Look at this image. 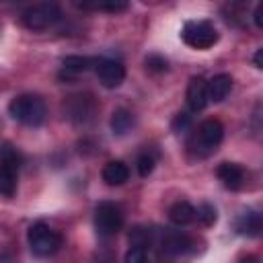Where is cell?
Listing matches in <instances>:
<instances>
[{
	"mask_svg": "<svg viewBox=\"0 0 263 263\" xmlns=\"http://www.w3.org/2000/svg\"><path fill=\"white\" fill-rule=\"evenodd\" d=\"M224 138V125L218 119H205L197 125L187 142V150L193 158H205L214 154Z\"/></svg>",
	"mask_w": 263,
	"mask_h": 263,
	"instance_id": "obj_1",
	"label": "cell"
},
{
	"mask_svg": "<svg viewBox=\"0 0 263 263\" xmlns=\"http://www.w3.org/2000/svg\"><path fill=\"white\" fill-rule=\"evenodd\" d=\"M8 111L12 115V119L29 125V127H37L45 121V115H47V109H45V103L41 97L37 95H18L10 101L8 105Z\"/></svg>",
	"mask_w": 263,
	"mask_h": 263,
	"instance_id": "obj_2",
	"label": "cell"
},
{
	"mask_svg": "<svg viewBox=\"0 0 263 263\" xmlns=\"http://www.w3.org/2000/svg\"><path fill=\"white\" fill-rule=\"evenodd\" d=\"M27 242L31 247V251L37 257H49L53 253L60 251L62 247V234L58 230H53L51 226H47L45 222H37L29 228L27 232Z\"/></svg>",
	"mask_w": 263,
	"mask_h": 263,
	"instance_id": "obj_3",
	"label": "cell"
},
{
	"mask_svg": "<svg viewBox=\"0 0 263 263\" xmlns=\"http://www.w3.org/2000/svg\"><path fill=\"white\" fill-rule=\"evenodd\" d=\"M95 228L103 238L115 236L123 228V210L115 201H101L95 208Z\"/></svg>",
	"mask_w": 263,
	"mask_h": 263,
	"instance_id": "obj_4",
	"label": "cell"
},
{
	"mask_svg": "<svg viewBox=\"0 0 263 263\" xmlns=\"http://www.w3.org/2000/svg\"><path fill=\"white\" fill-rule=\"evenodd\" d=\"M60 18H62V10H60V6L53 4V2L33 4V6H29V8L23 12V16H21L23 25H25L27 29H31V31L49 29V27H53Z\"/></svg>",
	"mask_w": 263,
	"mask_h": 263,
	"instance_id": "obj_5",
	"label": "cell"
},
{
	"mask_svg": "<svg viewBox=\"0 0 263 263\" xmlns=\"http://www.w3.org/2000/svg\"><path fill=\"white\" fill-rule=\"evenodd\" d=\"M181 39L193 49H210L218 43V31L210 21H187Z\"/></svg>",
	"mask_w": 263,
	"mask_h": 263,
	"instance_id": "obj_6",
	"label": "cell"
},
{
	"mask_svg": "<svg viewBox=\"0 0 263 263\" xmlns=\"http://www.w3.org/2000/svg\"><path fill=\"white\" fill-rule=\"evenodd\" d=\"M95 72H97L101 84L107 86V88H117L125 80V66L119 60H113V58L95 60Z\"/></svg>",
	"mask_w": 263,
	"mask_h": 263,
	"instance_id": "obj_7",
	"label": "cell"
},
{
	"mask_svg": "<svg viewBox=\"0 0 263 263\" xmlns=\"http://www.w3.org/2000/svg\"><path fill=\"white\" fill-rule=\"evenodd\" d=\"M95 109H97V103L90 95H74L68 99L66 103V111H68V117L76 123H86L92 119L95 115Z\"/></svg>",
	"mask_w": 263,
	"mask_h": 263,
	"instance_id": "obj_8",
	"label": "cell"
},
{
	"mask_svg": "<svg viewBox=\"0 0 263 263\" xmlns=\"http://www.w3.org/2000/svg\"><path fill=\"white\" fill-rule=\"evenodd\" d=\"M160 251L166 255H183L193 249V240L181 230H164L160 234Z\"/></svg>",
	"mask_w": 263,
	"mask_h": 263,
	"instance_id": "obj_9",
	"label": "cell"
},
{
	"mask_svg": "<svg viewBox=\"0 0 263 263\" xmlns=\"http://www.w3.org/2000/svg\"><path fill=\"white\" fill-rule=\"evenodd\" d=\"M216 175H218V179L222 181V185H224L226 189H232V191H238V189L245 185V179H247L245 168H242L240 164H236V162H222V164L218 166Z\"/></svg>",
	"mask_w": 263,
	"mask_h": 263,
	"instance_id": "obj_10",
	"label": "cell"
},
{
	"mask_svg": "<svg viewBox=\"0 0 263 263\" xmlns=\"http://www.w3.org/2000/svg\"><path fill=\"white\" fill-rule=\"evenodd\" d=\"M210 103L208 99V82L201 76H193L187 84V105L191 111H201Z\"/></svg>",
	"mask_w": 263,
	"mask_h": 263,
	"instance_id": "obj_11",
	"label": "cell"
},
{
	"mask_svg": "<svg viewBox=\"0 0 263 263\" xmlns=\"http://www.w3.org/2000/svg\"><path fill=\"white\" fill-rule=\"evenodd\" d=\"M92 64H95V60H90V58H84V55H68V58L62 60V72H60V76L66 78V80H72L78 74L86 72Z\"/></svg>",
	"mask_w": 263,
	"mask_h": 263,
	"instance_id": "obj_12",
	"label": "cell"
},
{
	"mask_svg": "<svg viewBox=\"0 0 263 263\" xmlns=\"http://www.w3.org/2000/svg\"><path fill=\"white\" fill-rule=\"evenodd\" d=\"M103 181L111 187H117V185H123L127 179H129V168L125 162L121 160H111L103 166Z\"/></svg>",
	"mask_w": 263,
	"mask_h": 263,
	"instance_id": "obj_13",
	"label": "cell"
},
{
	"mask_svg": "<svg viewBox=\"0 0 263 263\" xmlns=\"http://www.w3.org/2000/svg\"><path fill=\"white\" fill-rule=\"evenodd\" d=\"M236 232L238 234H245V236H259L261 234V228H263V222H261V214L249 210V212H242L238 218H236Z\"/></svg>",
	"mask_w": 263,
	"mask_h": 263,
	"instance_id": "obj_14",
	"label": "cell"
},
{
	"mask_svg": "<svg viewBox=\"0 0 263 263\" xmlns=\"http://www.w3.org/2000/svg\"><path fill=\"white\" fill-rule=\"evenodd\" d=\"M232 88V78L230 74H216L210 82H208V99L214 103H220L228 97Z\"/></svg>",
	"mask_w": 263,
	"mask_h": 263,
	"instance_id": "obj_15",
	"label": "cell"
},
{
	"mask_svg": "<svg viewBox=\"0 0 263 263\" xmlns=\"http://www.w3.org/2000/svg\"><path fill=\"white\" fill-rule=\"evenodd\" d=\"M168 220L175 226H187L195 220V208L189 201H177L168 210Z\"/></svg>",
	"mask_w": 263,
	"mask_h": 263,
	"instance_id": "obj_16",
	"label": "cell"
},
{
	"mask_svg": "<svg viewBox=\"0 0 263 263\" xmlns=\"http://www.w3.org/2000/svg\"><path fill=\"white\" fill-rule=\"evenodd\" d=\"M111 132L115 136H125L132 127H134V115L127 111V109H115L113 115H111Z\"/></svg>",
	"mask_w": 263,
	"mask_h": 263,
	"instance_id": "obj_17",
	"label": "cell"
},
{
	"mask_svg": "<svg viewBox=\"0 0 263 263\" xmlns=\"http://www.w3.org/2000/svg\"><path fill=\"white\" fill-rule=\"evenodd\" d=\"M18 171L12 166H0V193L4 197H12L16 193V185H18Z\"/></svg>",
	"mask_w": 263,
	"mask_h": 263,
	"instance_id": "obj_18",
	"label": "cell"
},
{
	"mask_svg": "<svg viewBox=\"0 0 263 263\" xmlns=\"http://www.w3.org/2000/svg\"><path fill=\"white\" fill-rule=\"evenodd\" d=\"M84 10H107V12H123L127 8V2L123 0H107V2H82L78 4Z\"/></svg>",
	"mask_w": 263,
	"mask_h": 263,
	"instance_id": "obj_19",
	"label": "cell"
},
{
	"mask_svg": "<svg viewBox=\"0 0 263 263\" xmlns=\"http://www.w3.org/2000/svg\"><path fill=\"white\" fill-rule=\"evenodd\" d=\"M0 162L4 164V166H12V168H16L18 171V166L23 164V156H21V152L12 146V144H2L0 146Z\"/></svg>",
	"mask_w": 263,
	"mask_h": 263,
	"instance_id": "obj_20",
	"label": "cell"
},
{
	"mask_svg": "<svg viewBox=\"0 0 263 263\" xmlns=\"http://www.w3.org/2000/svg\"><path fill=\"white\" fill-rule=\"evenodd\" d=\"M138 173L142 175V177H148L152 171H154V166H156V154L154 152H142L140 156H138Z\"/></svg>",
	"mask_w": 263,
	"mask_h": 263,
	"instance_id": "obj_21",
	"label": "cell"
},
{
	"mask_svg": "<svg viewBox=\"0 0 263 263\" xmlns=\"http://www.w3.org/2000/svg\"><path fill=\"white\" fill-rule=\"evenodd\" d=\"M150 240H152V230H148V228H142V226H136L132 232H129V242H132V247H148L150 245Z\"/></svg>",
	"mask_w": 263,
	"mask_h": 263,
	"instance_id": "obj_22",
	"label": "cell"
},
{
	"mask_svg": "<svg viewBox=\"0 0 263 263\" xmlns=\"http://www.w3.org/2000/svg\"><path fill=\"white\" fill-rule=\"evenodd\" d=\"M195 218L201 220L205 226H212L216 222V208L210 205V203H201L197 210H195Z\"/></svg>",
	"mask_w": 263,
	"mask_h": 263,
	"instance_id": "obj_23",
	"label": "cell"
},
{
	"mask_svg": "<svg viewBox=\"0 0 263 263\" xmlns=\"http://www.w3.org/2000/svg\"><path fill=\"white\" fill-rule=\"evenodd\" d=\"M123 263H148V253L144 247H132L127 253H125V259Z\"/></svg>",
	"mask_w": 263,
	"mask_h": 263,
	"instance_id": "obj_24",
	"label": "cell"
},
{
	"mask_svg": "<svg viewBox=\"0 0 263 263\" xmlns=\"http://www.w3.org/2000/svg\"><path fill=\"white\" fill-rule=\"evenodd\" d=\"M146 68L152 70V72H164L166 70V60L158 53H152L146 58Z\"/></svg>",
	"mask_w": 263,
	"mask_h": 263,
	"instance_id": "obj_25",
	"label": "cell"
},
{
	"mask_svg": "<svg viewBox=\"0 0 263 263\" xmlns=\"http://www.w3.org/2000/svg\"><path fill=\"white\" fill-rule=\"evenodd\" d=\"M191 125V115L189 113H177V117L173 119V129L175 132H185Z\"/></svg>",
	"mask_w": 263,
	"mask_h": 263,
	"instance_id": "obj_26",
	"label": "cell"
},
{
	"mask_svg": "<svg viewBox=\"0 0 263 263\" xmlns=\"http://www.w3.org/2000/svg\"><path fill=\"white\" fill-rule=\"evenodd\" d=\"M261 14H263V4H257V6H255V14H253L257 27H263V18H261Z\"/></svg>",
	"mask_w": 263,
	"mask_h": 263,
	"instance_id": "obj_27",
	"label": "cell"
},
{
	"mask_svg": "<svg viewBox=\"0 0 263 263\" xmlns=\"http://www.w3.org/2000/svg\"><path fill=\"white\" fill-rule=\"evenodd\" d=\"M240 263H261V261H259V257H257V255H247V257H242V259H240Z\"/></svg>",
	"mask_w": 263,
	"mask_h": 263,
	"instance_id": "obj_28",
	"label": "cell"
},
{
	"mask_svg": "<svg viewBox=\"0 0 263 263\" xmlns=\"http://www.w3.org/2000/svg\"><path fill=\"white\" fill-rule=\"evenodd\" d=\"M261 58H263V49H257V53H255V68H263Z\"/></svg>",
	"mask_w": 263,
	"mask_h": 263,
	"instance_id": "obj_29",
	"label": "cell"
},
{
	"mask_svg": "<svg viewBox=\"0 0 263 263\" xmlns=\"http://www.w3.org/2000/svg\"><path fill=\"white\" fill-rule=\"evenodd\" d=\"M99 263H113V259H105V261H99Z\"/></svg>",
	"mask_w": 263,
	"mask_h": 263,
	"instance_id": "obj_30",
	"label": "cell"
}]
</instances>
